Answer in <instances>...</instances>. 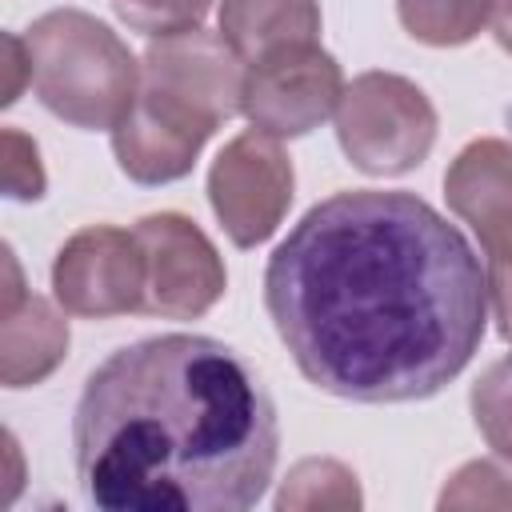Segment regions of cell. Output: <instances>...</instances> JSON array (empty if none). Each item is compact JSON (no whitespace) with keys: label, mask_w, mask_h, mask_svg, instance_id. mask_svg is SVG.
<instances>
[{"label":"cell","mask_w":512,"mask_h":512,"mask_svg":"<svg viewBox=\"0 0 512 512\" xmlns=\"http://www.w3.org/2000/svg\"><path fill=\"white\" fill-rule=\"evenodd\" d=\"M40 104L84 132L116 128L140 92V64L128 44L80 8H56L24 32Z\"/></svg>","instance_id":"3"},{"label":"cell","mask_w":512,"mask_h":512,"mask_svg":"<svg viewBox=\"0 0 512 512\" xmlns=\"http://www.w3.org/2000/svg\"><path fill=\"white\" fill-rule=\"evenodd\" d=\"M336 140L368 176H404L436 144V108L396 72H360L336 104Z\"/></svg>","instance_id":"4"},{"label":"cell","mask_w":512,"mask_h":512,"mask_svg":"<svg viewBox=\"0 0 512 512\" xmlns=\"http://www.w3.org/2000/svg\"><path fill=\"white\" fill-rule=\"evenodd\" d=\"M212 0H112V12L140 36H172L200 28Z\"/></svg>","instance_id":"18"},{"label":"cell","mask_w":512,"mask_h":512,"mask_svg":"<svg viewBox=\"0 0 512 512\" xmlns=\"http://www.w3.org/2000/svg\"><path fill=\"white\" fill-rule=\"evenodd\" d=\"M448 208L476 232L484 264H512V144L480 136L444 172Z\"/></svg>","instance_id":"10"},{"label":"cell","mask_w":512,"mask_h":512,"mask_svg":"<svg viewBox=\"0 0 512 512\" xmlns=\"http://www.w3.org/2000/svg\"><path fill=\"white\" fill-rule=\"evenodd\" d=\"M4 296H0V380L4 388H32L56 372L68 352L64 316L24 288L12 248H4Z\"/></svg>","instance_id":"11"},{"label":"cell","mask_w":512,"mask_h":512,"mask_svg":"<svg viewBox=\"0 0 512 512\" xmlns=\"http://www.w3.org/2000/svg\"><path fill=\"white\" fill-rule=\"evenodd\" d=\"M0 144H4V192L12 200H40L48 180H44V164H40L36 140L24 136L20 128H4Z\"/></svg>","instance_id":"19"},{"label":"cell","mask_w":512,"mask_h":512,"mask_svg":"<svg viewBox=\"0 0 512 512\" xmlns=\"http://www.w3.org/2000/svg\"><path fill=\"white\" fill-rule=\"evenodd\" d=\"M140 92L160 108L216 132L240 112L244 60L220 32L188 28L156 36L140 56Z\"/></svg>","instance_id":"5"},{"label":"cell","mask_w":512,"mask_h":512,"mask_svg":"<svg viewBox=\"0 0 512 512\" xmlns=\"http://www.w3.org/2000/svg\"><path fill=\"white\" fill-rule=\"evenodd\" d=\"M208 128L160 108L152 96L136 92L124 120L112 128V152L128 180L136 184H172L192 172L200 148L208 144Z\"/></svg>","instance_id":"12"},{"label":"cell","mask_w":512,"mask_h":512,"mask_svg":"<svg viewBox=\"0 0 512 512\" xmlns=\"http://www.w3.org/2000/svg\"><path fill=\"white\" fill-rule=\"evenodd\" d=\"M72 456L84 500L104 512H244L272 484L280 420L232 344L168 332L88 372Z\"/></svg>","instance_id":"2"},{"label":"cell","mask_w":512,"mask_h":512,"mask_svg":"<svg viewBox=\"0 0 512 512\" xmlns=\"http://www.w3.org/2000/svg\"><path fill=\"white\" fill-rule=\"evenodd\" d=\"M468 408H472V420L484 444L496 456L512 460V352L480 372V380L472 384Z\"/></svg>","instance_id":"17"},{"label":"cell","mask_w":512,"mask_h":512,"mask_svg":"<svg viewBox=\"0 0 512 512\" xmlns=\"http://www.w3.org/2000/svg\"><path fill=\"white\" fill-rule=\"evenodd\" d=\"M488 276V300L496 316V332L512 344V264H484Z\"/></svg>","instance_id":"20"},{"label":"cell","mask_w":512,"mask_h":512,"mask_svg":"<svg viewBox=\"0 0 512 512\" xmlns=\"http://www.w3.org/2000/svg\"><path fill=\"white\" fill-rule=\"evenodd\" d=\"M56 304L84 320L140 312L144 304V248L136 232L92 224L72 232L52 260Z\"/></svg>","instance_id":"9"},{"label":"cell","mask_w":512,"mask_h":512,"mask_svg":"<svg viewBox=\"0 0 512 512\" xmlns=\"http://www.w3.org/2000/svg\"><path fill=\"white\" fill-rule=\"evenodd\" d=\"M496 0H396L404 32L428 48H460L484 32Z\"/></svg>","instance_id":"15"},{"label":"cell","mask_w":512,"mask_h":512,"mask_svg":"<svg viewBox=\"0 0 512 512\" xmlns=\"http://www.w3.org/2000/svg\"><path fill=\"white\" fill-rule=\"evenodd\" d=\"M360 504L364 492L356 484V472L332 456L296 460L276 492L280 512H356Z\"/></svg>","instance_id":"14"},{"label":"cell","mask_w":512,"mask_h":512,"mask_svg":"<svg viewBox=\"0 0 512 512\" xmlns=\"http://www.w3.org/2000/svg\"><path fill=\"white\" fill-rule=\"evenodd\" d=\"M492 36H496V44L512 56V0H496L492 4Z\"/></svg>","instance_id":"22"},{"label":"cell","mask_w":512,"mask_h":512,"mask_svg":"<svg viewBox=\"0 0 512 512\" xmlns=\"http://www.w3.org/2000/svg\"><path fill=\"white\" fill-rule=\"evenodd\" d=\"M344 96V72L332 52L312 44H288L276 48L244 68V96L240 112L252 120V128L292 140L320 128Z\"/></svg>","instance_id":"7"},{"label":"cell","mask_w":512,"mask_h":512,"mask_svg":"<svg viewBox=\"0 0 512 512\" xmlns=\"http://www.w3.org/2000/svg\"><path fill=\"white\" fill-rule=\"evenodd\" d=\"M4 48H8V84H4V108H8V104H16V96L24 88V76L32 84V56H28L24 36H12V32L4 36Z\"/></svg>","instance_id":"21"},{"label":"cell","mask_w":512,"mask_h":512,"mask_svg":"<svg viewBox=\"0 0 512 512\" xmlns=\"http://www.w3.org/2000/svg\"><path fill=\"white\" fill-rule=\"evenodd\" d=\"M144 248V316L200 320L228 288L224 260L196 220L180 212H152L136 228Z\"/></svg>","instance_id":"8"},{"label":"cell","mask_w":512,"mask_h":512,"mask_svg":"<svg viewBox=\"0 0 512 512\" xmlns=\"http://www.w3.org/2000/svg\"><path fill=\"white\" fill-rule=\"evenodd\" d=\"M440 512H460V508H512V460L508 456H488V460H468L460 464L448 484L436 496Z\"/></svg>","instance_id":"16"},{"label":"cell","mask_w":512,"mask_h":512,"mask_svg":"<svg viewBox=\"0 0 512 512\" xmlns=\"http://www.w3.org/2000/svg\"><path fill=\"white\" fill-rule=\"evenodd\" d=\"M220 36L232 52L252 64L288 44L320 40L316 0H220Z\"/></svg>","instance_id":"13"},{"label":"cell","mask_w":512,"mask_h":512,"mask_svg":"<svg viewBox=\"0 0 512 512\" xmlns=\"http://www.w3.org/2000/svg\"><path fill=\"white\" fill-rule=\"evenodd\" d=\"M264 308L300 376L352 404H412L452 384L488 320L472 244L412 192L312 204L264 268Z\"/></svg>","instance_id":"1"},{"label":"cell","mask_w":512,"mask_h":512,"mask_svg":"<svg viewBox=\"0 0 512 512\" xmlns=\"http://www.w3.org/2000/svg\"><path fill=\"white\" fill-rule=\"evenodd\" d=\"M292 188V156L260 128L232 136L208 168V204L236 248H256L280 228Z\"/></svg>","instance_id":"6"}]
</instances>
